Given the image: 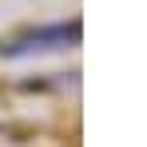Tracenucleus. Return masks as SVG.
<instances>
[{
  "label": "nucleus",
  "mask_w": 147,
  "mask_h": 147,
  "mask_svg": "<svg viewBox=\"0 0 147 147\" xmlns=\"http://www.w3.org/2000/svg\"><path fill=\"white\" fill-rule=\"evenodd\" d=\"M80 36H84L80 20H56V24H40V28H28L20 36H12L8 44H0V56L4 60H28V56L68 52L80 44Z\"/></svg>",
  "instance_id": "nucleus-1"
}]
</instances>
